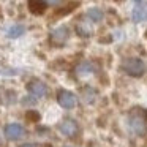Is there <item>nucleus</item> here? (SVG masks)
Here are the masks:
<instances>
[{
  "mask_svg": "<svg viewBox=\"0 0 147 147\" xmlns=\"http://www.w3.org/2000/svg\"><path fill=\"white\" fill-rule=\"evenodd\" d=\"M122 70H123V73H127L128 76L141 78L146 73V63H144V60H141V59H138V57H130V59H125V60L122 62Z\"/></svg>",
  "mask_w": 147,
  "mask_h": 147,
  "instance_id": "nucleus-2",
  "label": "nucleus"
},
{
  "mask_svg": "<svg viewBox=\"0 0 147 147\" xmlns=\"http://www.w3.org/2000/svg\"><path fill=\"white\" fill-rule=\"evenodd\" d=\"M27 90H29V93L32 96H35V98H43V96H46V93H48V86L40 79H32L27 84Z\"/></svg>",
  "mask_w": 147,
  "mask_h": 147,
  "instance_id": "nucleus-6",
  "label": "nucleus"
},
{
  "mask_svg": "<svg viewBox=\"0 0 147 147\" xmlns=\"http://www.w3.org/2000/svg\"><path fill=\"white\" fill-rule=\"evenodd\" d=\"M128 125L130 130L138 136L147 134V111L141 108H134L128 114Z\"/></svg>",
  "mask_w": 147,
  "mask_h": 147,
  "instance_id": "nucleus-1",
  "label": "nucleus"
},
{
  "mask_svg": "<svg viewBox=\"0 0 147 147\" xmlns=\"http://www.w3.org/2000/svg\"><path fill=\"white\" fill-rule=\"evenodd\" d=\"M48 2L46 0H29V10L33 14H43L46 11Z\"/></svg>",
  "mask_w": 147,
  "mask_h": 147,
  "instance_id": "nucleus-11",
  "label": "nucleus"
},
{
  "mask_svg": "<svg viewBox=\"0 0 147 147\" xmlns=\"http://www.w3.org/2000/svg\"><path fill=\"white\" fill-rule=\"evenodd\" d=\"M81 96H82V101L87 103V105H90V103L95 101V96H96V92L95 89H92V87H84L82 90H81Z\"/></svg>",
  "mask_w": 147,
  "mask_h": 147,
  "instance_id": "nucleus-13",
  "label": "nucleus"
},
{
  "mask_svg": "<svg viewBox=\"0 0 147 147\" xmlns=\"http://www.w3.org/2000/svg\"><path fill=\"white\" fill-rule=\"evenodd\" d=\"M57 130L60 131V134H63L65 138H76L79 133V125L73 119H63L60 123L57 125Z\"/></svg>",
  "mask_w": 147,
  "mask_h": 147,
  "instance_id": "nucleus-3",
  "label": "nucleus"
},
{
  "mask_svg": "<svg viewBox=\"0 0 147 147\" xmlns=\"http://www.w3.org/2000/svg\"><path fill=\"white\" fill-rule=\"evenodd\" d=\"M48 2V5H57V3H60L62 0H46Z\"/></svg>",
  "mask_w": 147,
  "mask_h": 147,
  "instance_id": "nucleus-16",
  "label": "nucleus"
},
{
  "mask_svg": "<svg viewBox=\"0 0 147 147\" xmlns=\"http://www.w3.org/2000/svg\"><path fill=\"white\" fill-rule=\"evenodd\" d=\"M63 147H74V146H63Z\"/></svg>",
  "mask_w": 147,
  "mask_h": 147,
  "instance_id": "nucleus-18",
  "label": "nucleus"
},
{
  "mask_svg": "<svg viewBox=\"0 0 147 147\" xmlns=\"http://www.w3.org/2000/svg\"><path fill=\"white\" fill-rule=\"evenodd\" d=\"M57 103L63 109H73L76 106V95L67 89H60L57 92Z\"/></svg>",
  "mask_w": 147,
  "mask_h": 147,
  "instance_id": "nucleus-5",
  "label": "nucleus"
},
{
  "mask_svg": "<svg viewBox=\"0 0 147 147\" xmlns=\"http://www.w3.org/2000/svg\"><path fill=\"white\" fill-rule=\"evenodd\" d=\"M0 144H2V139H0Z\"/></svg>",
  "mask_w": 147,
  "mask_h": 147,
  "instance_id": "nucleus-19",
  "label": "nucleus"
},
{
  "mask_svg": "<svg viewBox=\"0 0 147 147\" xmlns=\"http://www.w3.org/2000/svg\"><path fill=\"white\" fill-rule=\"evenodd\" d=\"M70 38V29L67 26H60L57 29H54L49 33V41L55 46H62L67 43V40Z\"/></svg>",
  "mask_w": 147,
  "mask_h": 147,
  "instance_id": "nucleus-4",
  "label": "nucleus"
},
{
  "mask_svg": "<svg viewBox=\"0 0 147 147\" xmlns=\"http://www.w3.org/2000/svg\"><path fill=\"white\" fill-rule=\"evenodd\" d=\"M76 32H78V35L82 36V38H89V36H92L93 27H92V24H90L89 18H84V19L78 21L76 22Z\"/></svg>",
  "mask_w": 147,
  "mask_h": 147,
  "instance_id": "nucleus-9",
  "label": "nucleus"
},
{
  "mask_svg": "<svg viewBox=\"0 0 147 147\" xmlns=\"http://www.w3.org/2000/svg\"><path fill=\"white\" fill-rule=\"evenodd\" d=\"M134 8L133 13H131V18H133L134 22H142V21H147V5L144 3L142 0H134Z\"/></svg>",
  "mask_w": 147,
  "mask_h": 147,
  "instance_id": "nucleus-8",
  "label": "nucleus"
},
{
  "mask_svg": "<svg viewBox=\"0 0 147 147\" xmlns=\"http://www.w3.org/2000/svg\"><path fill=\"white\" fill-rule=\"evenodd\" d=\"M19 147H36V146L33 142H26V144H21Z\"/></svg>",
  "mask_w": 147,
  "mask_h": 147,
  "instance_id": "nucleus-17",
  "label": "nucleus"
},
{
  "mask_svg": "<svg viewBox=\"0 0 147 147\" xmlns=\"http://www.w3.org/2000/svg\"><path fill=\"white\" fill-rule=\"evenodd\" d=\"M86 16L89 18L92 22H100V21H103V16H105V14H103V11L100 10V8L93 7V8H89V10H87Z\"/></svg>",
  "mask_w": 147,
  "mask_h": 147,
  "instance_id": "nucleus-14",
  "label": "nucleus"
},
{
  "mask_svg": "<svg viewBox=\"0 0 147 147\" xmlns=\"http://www.w3.org/2000/svg\"><path fill=\"white\" fill-rule=\"evenodd\" d=\"M95 71H96L95 63H92V62H89V60H84L76 67V76L84 78V76H89V74H93Z\"/></svg>",
  "mask_w": 147,
  "mask_h": 147,
  "instance_id": "nucleus-10",
  "label": "nucleus"
},
{
  "mask_svg": "<svg viewBox=\"0 0 147 147\" xmlns=\"http://www.w3.org/2000/svg\"><path fill=\"white\" fill-rule=\"evenodd\" d=\"M24 33H26V27H24L22 24H14V26H11L10 29L7 30L8 38H19V36H22Z\"/></svg>",
  "mask_w": 147,
  "mask_h": 147,
  "instance_id": "nucleus-12",
  "label": "nucleus"
},
{
  "mask_svg": "<svg viewBox=\"0 0 147 147\" xmlns=\"http://www.w3.org/2000/svg\"><path fill=\"white\" fill-rule=\"evenodd\" d=\"M24 133H26V130H24V127L21 123H8L3 130V134L8 141L21 139V138L24 136Z\"/></svg>",
  "mask_w": 147,
  "mask_h": 147,
  "instance_id": "nucleus-7",
  "label": "nucleus"
},
{
  "mask_svg": "<svg viewBox=\"0 0 147 147\" xmlns=\"http://www.w3.org/2000/svg\"><path fill=\"white\" fill-rule=\"evenodd\" d=\"M26 119L29 122H32V123H36V122H40V119H41V115H40L38 111H33V109H29V111L26 112Z\"/></svg>",
  "mask_w": 147,
  "mask_h": 147,
  "instance_id": "nucleus-15",
  "label": "nucleus"
}]
</instances>
